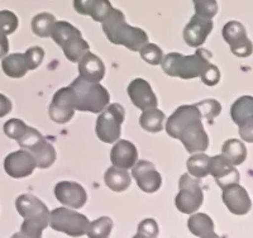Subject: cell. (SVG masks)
<instances>
[{
	"instance_id": "cell-35",
	"label": "cell",
	"mask_w": 253,
	"mask_h": 238,
	"mask_svg": "<svg viewBox=\"0 0 253 238\" xmlns=\"http://www.w3.org/2000/svg\"><path fill=\"white\" fill-rule=\"evenodd\" d=\"M18 17L10 10H0V33L4 36L12 35L18 28Z\"/></svg>"
},
{
	"instance_id": "cell-20",
	"label": "cell",
	"mask_w": 253,
	"mask_h": 238,
	"mask_svg": "<svg viewBox=\"0 0 253 238\" xmlns=\"http://www.w3.org/2000/svg\"><path fill=\"white\" fill-rule=\"evenodd\" d=\"M110 161L113 166L119 169H132L138 161V151L137 147L126 140H118L114 142L112 151H110Z\"/></svg>"
},
{
	"instance_id": "cell-15",
	"label": "cell",
	"mask_w": 253,
	"mask_h": 238,
	"mask_svg": "<svg viewBox=\"0 0 253 238\" xmlns=\"http://www.w3.org/2000/svg\"><path fill=\"white\" fill-rule=\"evenodd\" d=\"M221 199H223V203L225 204L228 210L236 215L247 214L252 208V201H251L247 190L241 187L239 183L230 184V185L225 187L223 189Z\"/></svg>"
},
{
	"instance_id": "cell-37",
	"label": "cell",
	"mask_w": 253,
	"mask_h": 238,
	"mask_svg": "<svg viewBox=\"0 0 253 238\" xmlns=\"http://www.w3.org/2000/svg\"><path fill=\"white\" fill-rule=\"evenodd\" d=\"M112 10L113 6L109 0H95L89 17H91L92 20H95V22L101 23V22L107 19Z\"/></svg>"
},
{
	"instance_id": "cell-27",
	"label": "cell",
	"mask_w": 253,
	"mask_h": 238,
	"mask_svg": "<svg viewBox=\"0 0 253 238\" xmlns=\"http://www.w3.org/2000/svg\"><path fill=\"white\" fill-rule=\"evenodd\" d=\"M165 118L166 117H165L164 112L157 108H151V109L143 110L141 118H139V124L147 132H161L164 129Z\"/></svg>"
},
{
	"instance_id": "cell-1",
	"label": "cell",
	"mask_w": 253,
	"mask_h": 238,
	"mask_svg": "<svg viewBox=\"0 0 253 238\" xmlns=\"http://www.w3.org/2000/svg\"><path fill=\"white\" fill-rule=\"evenodd\" d=\"M165 129L170 137L181 141L189 153L204 152L209 147V137L195 104L178 106L167 119Z\"/></svg>"
},
{
	"instance_id": "cell-23",
	"label": "cell",
	"mask_w": 253,
	"mask_h": 238,
	"mask_svg": "<svg viewBox=\"0 0 253 238\" xmlns=\"http://www.w3.org/2000/svg\"><path fill=\"white\" fill-rule=\"evenodd\" d=\"M187 228L194 236L200 238H216L218 235L214 231V222L208 214L204 213H196L190 217L187 221Z\"/></svg>"
},
{
	"instance_id": "cell-29",
	"label": "cell",
	"mask_w": 253,
	"mask_h": 238,
	"mask_svg": "<svg viewBox=\"0 0 253 238\" xmlns=\"http://www.w3.org/2000/svg\"><path fill=\"white\" fill-rule=\"evenodd\" d=\"M56 18L51 13H40L32 19V32L41 38L51 37Z\"/></svg>"
},
{
	"instance_id": "cell-5",
	"label": "cell",
	"mask_w": 253,
	"mask_h": 238,
	"mask_svg": "<svg viewBox=\"0 0 253 238\" xmlns=\"http://www.w3.org/2000/svg\"><path fill=\"white\" fill-rule=\"evenodd\" d=\"M211 53L204 48H198L194 55L184 56L177 52H171L164 56L161 66L165 74L171 78H180L190 80L200 76L203 69L209 63Z\"/></svg>"
},
{
	"instance_id": "cell-34",
	"label": "cell",
	"mask_w": 253,
	"mask_h": 238,
	"mask_svg": "<svg viewBox=\"0 0 253 238\" xmlns=\"http://www.w3.org/2000/svg\"><path fill=\"white\" fill-rule=\"evenodd\" d=\"M24 63L28 70H36L41 66V63L43 62L44 58V49L42 47H31L23 53Z\"/></svg>"
},
{
	"instance_id": "cell-9",
	"label": "cell",
	"mask_w": 253,
	"mask_h": 238,
	"mask_svg": "<svg viewBox=\"0 0 253 238\" xmlns=\"http://www.w3.org/2000/svg\"><path fill=\"white\" fill-rule=\"evenodd\" d=\"M90 221L86 215L67 208H56L49 212V227L57 232L66 233L71 237H81L86 235Z\"/></svg>"
},
{
	"instance_id": "cell-25",
	"label": "cell",
	"mask_w": 253,
	"mask_h": 238,
	"mask_svg": "<svg viewBox=\"0 0 253 238\" xmlns=\"http://www.w3.org/2000/svg\"><path fill=\"white\" fill-rule=\"evenodd\" d=\"M221 156L232 165L238 166L247 158V148L239 140H228L221 147Z\"/></svg>"
},
{
	"instance_id": "cell-7",
	"label": "cell",
	"mask_w": 253,
	"mask_h": 238,
	"mask_svg": "<svg viewBox=\"0 0 253 238\" xmlns=\"http://www.w3.org/2000/svg\"><path fill=\"white\" fill-rule=\"evenodd\" d=\"M17 142L22 148L32 153L37 167L40 169H48L55 164L56 157H57L55 147L52 146L51 142H48L37 129L28 127L26 133L19 140H17Z\"/></svg>"
},
{
	"instance_id": "cell-19",
	"label": "cell",
	"mask_w": 253,
	"mask_h": 238,
	"mask_svg": "<svg viewBox=\"0 0 253 238\" xmlns=\"http://www.w3.org/2000/svg\"><path fill=\"white\" fill-rule=\"evenodd\" d=\"M213 31V20L194 15L184 29V41L190 47H202Z\"/></svg>"
},
{
	"instance_id": "cell-3",
	"label": "cell",
	"mask_w": 253,
	"mask_h": 238,
	"mask_svg": "<svg viewBox=\"0 0 253 238\" xmlns=\"http://www.w3.org/2000/svg\"><path fill=\"white\" fill-rule=\"evenodd\" d=\"M103 24V31L108 40L114 45L126 47L130 51H139L148 42V36L146 32L137 27H132L126 22V17L119 9L110 12Z\"/></svg>"
},
{
	"instance_id": "cell-31",
	"label": "cell",
	"mask_w": 253,
	"mask_h": 238,
	"mask_svg": "<svg viewBox=\"0 0 253 238\" xmlns=\"http://www.w3.org/2000/svg\"><path fill=\"white\" fill-rule=\"evenodd\" d=\"M139 53H141L142 60L146 61L147 63H150L152 66H157L160 65L164 58V52L155 43L147 42L141 49H139Z\"/></svg>"
},
{
	"instance_id": "cell-16",
	"label": "cell",
	"mask_w": 253,
	"mask_h": 238,
	"mask_svg": "<svg viewBox=\"0 0 253 238\" xmlns=\"http://www.w3.org/2000/svg\"><path fill=\"white\" fill-rule=\"evenodd\" d=\"M55 196L61 204L66 207L80 209L87 200L86 190L80 184L74 181H61L55 187Z\"/></svg>"
},
{
	"instance_id": "cell-4",
	"label": "cell",
	"mask_w": 253,
	"mask_h": 238,
	"mask_svg": "<svg viewBox=\"0 0 253 238\" xmlns=\"http://www.w3.org/2000/svg\"><path fill=\"white\" fill-rule=\"evenodd\" d=\"M18 213L24 218L17 237H42V232L46 230L49 222V210L43 201L32 194H22L15 200Z\"/></svg>"
},
{
	"instance_id": "cell-40",
	"label": "cell",
	"mask_w": 253,
	"mask_h": 238,
	"mask_svg": "<svg viewBox=\"0 0 253 238\" xmlns=\"http://www.w3.org/2000/svg\"><path fill=\"white\" fill-rule=\"evenodd\" d=\"M95 0H74V9L81 15H90Z\"/></svg>"
},
{
	"instance_id": "cell-30",
	"label": "cell",
	"mask_w": 253,
	"mask_h": 238,
	"mask_svg": "<svg viewBox=\"0 0 253 238\" xmlns=\"http://www.w3.org/2000/svg\"><path fill=\"white\" fill-rule=\"evenodd\" d=\"M113 228V221L109 217H101L94 222H90L86 235L90 238H107L110 236Z\"/></svg>"
},
{
	"instance_id": "cell-32",
	"label": "cell",
	"mask_w": 253,
	"mask_h": 238,
	"mask_svg": "<svg viewBox=\"0 0 253 238\" xmlns=\"http://www.w3.org/2000/svg\"><path fill=\"white\" fill-rule=\"evenodd\" d=\"M195 6V14L199 17L213 19L218 13L216 0H193Z\"/></svg>"
},
{
	"instance_id": "cell-21",
	"label": "cell",
	"mask_w": 253,
	"mask_h": 238,
	"mask_svg": "<svg viewBox=\"0 0 253 238\" xmlns=\"http://www.w3.org/2000/svg\"><path fill=\"white\" fill-rule=\"evenodd\" d=\"M48 114L52 121L58 124H65L71 121V118L75 114V109L72 108L66 88H62L55 93L49 104Z\"/></svg>"
},
{
	"instance_id": "cell-39",
	"label": "cell",
	"mask_w": 253,
	"mask_h": 238,
	"mask_svg": "<svg viewBox=\"0 0 253 238\" xmlns=\"http://www.w3.org/2000/svg\"><path fill=\"white\" fill-rule=\"evenodd\" d=\"M158 236V224L155 219H144L139 223L138 232L135 237H157Z\"/></svg>"
},
{
	"instance_id": "cell-28",
	"label": "cell",
	"mask_w": 253,
	"mask_h": 238,
	"mask_svg": "<svg viewBox=\"0 0 253 238\" xmlns=\"http://www.w3.org/2000/svg\"><path fill=\"white\" fill-rule=\"evenodd\" d=\"M210 157L205 153H191V157L187 160V171L196 179H203L209 175Z\"/></svg>"
},
{
	"instance_id": "cell-33",
	"label": "cell",
	"mask_w": 253,
	"mask_h": 238,
	"mask_svg": "<svg viewBox=\"0 0 253 238\" xmlns=\"http://www.w3.org/2000/svg\"><path fill=\"white\" fill-rule=\"evenodd\" d=\"M198 106L199 112L202 114V118H207L209 121L218 117L221 112V105L215 99H205L200 103L195 104Z\"/></svg>"
},
{
	"instance_id": "cell-13",
	"label": "cell",
	"mask_w": 253,
	"mask_h": 238,
	"mask_svg": "<svg viewBox=\"0 0 253 238\" xmlns=\"http://www.w3.org/2000/svg\"><path fill=\"white\" fill-rule=\"evenodd\" d=\"M37 167L35 157L27 149L9 153L4 160V170L10 178L23 179L32 175Z\"/></svg>"
},
{
	"instance_id": "cell-6",
	"label": "cell",
	"mask_w": 253,
	"mask_h": 238,
	"mask_svg": "<svg viewBox=\"0 0 253 238\" xmlns=\"http://www.w3.org/2000/svg\"><path fill=\"white\" fill-rule=\"evenodd\" d=\"M51 37L62 48L66 58L71 62H79L90 49L89 43L84 40L81 32L65 20H56L52 28Z\"/></svg>"
},
{
	"instance_id": "cell-42",
	"label": "cell",
	"mask_w": 253,
	"mask_h": 238,
	"mask_svg": "<svg viewBox=\"0 0 253 238\" xmlns=\"http://www.w3.org/2000/svg\"><path fill=\"white\" fill-rule=\"evenodd\" d=\"M9 52V41L6 36L0 33V58H3L4 56L8 55Z\"/></svg>"
},
{
	"instance_id": "cell-18",
	"label": "cell",
	"mask_w": 253,
	"mask_h": 238,
	"mask_svg": "<svg viewBox=\"0 0 253 238\" xmlns=\"http://www.w3.org/2000/svg\"><path fill=\"white\" fill-rule=\"evenodd\" d=\"M209 174L215 179V183L220 189H224L230 184L239 183V178H241L236 166L230 164L229 161L225 160L221 155L210 157Z\"/></svg>"
},
{
	"instance_id": "cell-8",
	"label": "cell",
	"mask_w": 253,
	"mask_h": 238,
	"mask_svg": "<svg viewBox=\"0 0 253 238\" xmlns=\"http://www.w3.org/2000/svg\"><path fill=\"white\" fill-rule=\"evenodd\" d=\"M126 118V110L118 103L108 104L100 112L95 132L104 143H114L121 138L122 124Z\"/></svg>"
},
{
	"instance_id": "cell-22",
	"label": "cell",
	"mask_w": 253,
	"mask_h": 238,
	"mask_svg": "<svg viewBox=\"0 0 253 238\" xmlns=\"http://www.w3.org/2000/svg\"><path fill=\"white\" fill-rule=\"evenodd\" d=\"M79 74L84 80L91 81V83H100L105 76V65L100 57L86 52L79 61Z\"/></svg>"
},
{
	"instance_id": "cell-12",
	"label": "cell",
	"mask_w": 253,
	"mask_h": 238,
	"mask_svg": "<svg viewBox=\"0 0 253 238\" xmlns=\"http://www.w3.org/2000/svg\"><path fill=\"white\" fill-rule=\"evenodd\" d=\"M221 35L229 45L230 51L237 57H248L252 55V42L247 37V32L242 23L237 20H230L223 27Z\"/></svg>"
},
{
	"instance_id": "cell-10",
	"label": "cell",
	"mask_w": 253,
	"mask_h": 238,
	"mask_svg": "<svg viewBox=\"0 0 253 238\" xmlns=\"http://www.w3.org/2000/svg\"><path fill=\"white\" fill-rule=\"evenodd\" d=\"M178 194L175 198V205L178 212L184 214H193L202 207L204 194L200 179H196L190 174H184L178 181Z\"/></svg>"
},
{
	"instance_id": "cell-2",
	"label": "cell",
	"mask_w": 253,
	"mask_h": 238,
	"mask_svg": "<svg viewBox=\"0 0 253 238\" xmlns=\"http://www.w3.org/2000/svg\"><path fill=\"white\" fill-rule=\"evenodd\" d=\"M72 108L80 112L100 113L109 104L110 95L99 83L84 80L79 76L66 88Z\"/></svg>"
},
{
	"instance_id": "cell-36",
	"label": "cell",
	"mask_w": 253,
	"mask_h": 238,
	"mask_svg": "<svg viewBox=\"0 0 253 238\" xmlns=\"http://www.w3.org/2000/svg\"><path fill=\"white\" fill-rule=\"evenodd\" d=\"M27 126L23 121H20V119H17V118H13V119H9L8 122H5V124L3 126V131L9 138H12V140H19L22 136L26 133Z\"/></svg>"
},
{
	"instance_id": "cell-11",
	"label": "cell",
	"mask_w": 253,
	"mask_h": 238,
	"mask_svg": "<svg viewBox=\"0 0 253 238\" xmlns=\"http://www.w3.org/2000/svg\"><path fill=\"white\" fill-rule=\"evenodd\" d=\"M230 115L238 126L241 138L252 143L253 142V98L245 95L234 101L230 108Z\"/></svg>"
},
{
	"instance_id": "cell-38",
	"label": "cell",
	"mask_w": 253,
	"mask_h": 238,
	"mask_svg": "<svg viewBox=\"0 0 253 238\" xmlns=\"http://www.w3.org/2000/svg\"><path fill=\"white\" fill-rule=\"evenodd\" d=\"M200 78H202L203 84L211 88V86H215L220 81V71H219V69L215 65L209 62L203 69L202 74H200Z\"/></svg>"
},
{
	"instance_id": "cell-24",
	"label": "cell",
	"mask_w": 253,
	"mask_h": 238,
	"mask_svg": "<svg viewBox=\"0 0 253 238\" xmlns=\"http://www.w3.org/2000/svg\"><path fill=\"white\" fill-rule=\"evenodd\" d=\"M104 181L110 190L115 192H122L126 191L130 187L132 178H130L128 170L112 166L107 169L104 174Z\"/></svg>"
},
{
	"instance_id": "cell-14",
	"label": "cell",
	"mask_w": 253,
	"mask_h": 238,
	"mask_svg": "<svg viewBox=\"0 0 253 238\" xmlns=\"http://www.w3.org/2000/svg\"><path fill=\"white\" fill-rule=\"evenodd\" d=\"M132 176L137 181L139 189L144 192H156L162 184L161 174L150 161H137L132 167Z\"/></svg>"
},
{
	"instance_id": "cell-41",
	"label": "cell",
	"mask_w": 253,
	"mask_h": 238,
	"mask_svg": "<svg viewBox=\"0 0 253 238\" xmlns=\"http://www.w3.org/2000/svg\"><path fill=\"white\" fill-rule=\"evenodd\" d=\"M13 104L12 101L9 100V98H6L5 95L0 94V118L5 117L9 113L12 112Z\"/></svg>"
},
{
	"instance_id": "cell-17",
	"label": "cell",
	"mask_w": 253,
	"mask_h": 238,
	"mask_svg": "<svg viewBox=\"0 0 253 238\" xmlns=\"http://www.w3.org/2000/svg\"><path fill=\"white\" fill-rule=\"evenodd\" d=\"M126 92H128L133 105L137 106L138 109L147 110L151 108H157V96L153 93L150 83H147L144 79L138 78L130 81Z\"/></svg>"
},
{
	"instance_id": "cell-26",
	"label": "cell",
	"mask_w": 253,
	"mask_h": 238,
	"mask_svg": "<svg viewBox=\"0 0 253 238\" xmlns=\"http://www.w3.org/2000/svg\"><path fill=\"white\" fill-rule=\"evenodd\" d=\"M1 69L6 76L12 79L23 78L28 71L24 63L23 53H12L4 56L1 61Z\"/></svg>"
}]
</instances>
